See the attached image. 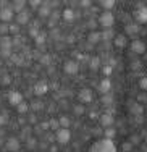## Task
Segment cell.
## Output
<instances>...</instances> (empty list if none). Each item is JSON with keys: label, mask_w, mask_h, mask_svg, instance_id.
<instances>
[{"label": "cell", "mask_w": 147, "mask_h": 152, "mask_svg": "<svg viewBox=\"0 0 147 152\" xmlns=\"http://www.w3.org/2000/svg\"><path fill=\"white\" fill-rule=\"evenodd\" d=\"M89 152H118V149H116V144L113 142V139L100 137V139H95L91 144Z\"/></svg>", "instance_id": "1"}, {"label": "cell", "mask_w": 147, "mask_h": 152, "mask_svg": "<svg viewBox=\"0 0 147 152\" xmlns=\"http://www.w3.org/2000/svg\"><path fill=\"white\" fill-rule=\"evenodd\" d=\"M97 23L103 28V29H112L113 24H115V15L112 12H102L99 16V20H97Z\"/></svg>", "instance_id": "2"}, {"label": "cell", "mask_w": 147, "mask_h": 152, "mask_svg": "<svg viewBox=\"0 0 147 152\" xmlns=\"http://www.w3.org/2000/svg\"><path fill=\"white\" fill-rule=\"evenodd\" d=\"M29 121H31V123H36V117H34V115H33V117L29 118Z\"/></svg>", "instance_id": "48"}, {"label": "cell", "mask_w": 147, "mask_h": 152, "mask_svg": "<svg viewBox=\"0 0 147 152\" xmlns=\"http://www.w3.org/2000/svg\"><path fill=\"white\" fill-rule=\"evenodd\" d=\"M5 151L8 152H20L21 151V142L16 136H10L5 141Z\"/></svg>", "instance_id": "9"}, {"label": "cell", "mask_w": 147, "mask_h": 152, "mask_svg": "<svg viewBox=\"0 0 147 152\" xmlns=\"http://www.w3.org/2000/svg\"><path fill=\"white\" fill-rule=\"evenodd\" d=\"M0 83H2V86H10V84H12V76L5 73L2 78H0Z\"/></svg>", "instance_id": "32"}, {"label": "cell", "mask_w": 147, "mask_h": 152, "mask_svg": "<svg viewBox=\"0 0 147 152\" xmlns=\"http://www.w3.org/2000/svg\"><path fill=\"white\" fill-rule=\"evenodd\" d=\"M81 7H91V2H81Z\"/></svg>", "instance_id": "47"}, {"label": "cell", "mask_w": 147, "mask_h": 152, "mask_svg": "<svg viewBox=\"0 0 147 152\" xmlns=\"http://www.w3.org/2000/svg\"><path fill=\"white\" fill-rule=\"evenodd\" d=\"M76 152H79V151H76Z\"/></svg>", "instance_id": "51"}, {"label": "cell", "mask_w": 147, "mask_h": 152, "mask_svg": "<svg viewBox=\"0 0 147 152\" xmlns=\"http://www.w3.org/2000/svg\"><path fill=\"white\" fill-rule=\"evenodd\" d=\"M139 88H141L142 92H147V76H142L139 79Z\"/></svg>", "instance_id": "33"}, {"label": "cell", "mask_w": 147, "mask_h": 152, "mask_svg": "<svg viewBox=\"0 0 147 152\" xmlns=\"http://www.w3.org/2000/svg\"><path fill=\"white\" fill-rule=\"evenodd\" d=\"M13 20H15V10L8 5H3L0 8V21L3 24H7V23H12Z\"/></svg>", "instance_id": "3"}, {"label": "cell", "mask_w": 147, "mask_h": 152, "mask_svg": "<svg viewBox=\"0 0 147 152\" xmlns=\"http://www.w3.org/2000/svg\"><path fill=\"white\" fill-rule=\"evenodd\" d=\"M37 15L39 18H49L52 15V8H50V3H42L41 8L37 10Z\"/></svg>", "instance_id": "18"}, {"label": "cell", "mask_w": 147, "mask_h": 152, "mask_svg": "<svg viewBox=\"0 0 147 152\" xmlns=\"http://www.w3.org/2000/svg\"><path fill=\"white\" fill-rule=\"evenodd\" d=\"M49 123H50V129H53L55 133L60 129V123H58V120H50Z\"/></svg>", "instance_id": "38"}, {"label": "cell", "mask_w": 147, "mask_h": 152, "mask_svg": "<svg viewBox=\"0 0 147 152\" xmlns=\"http://www.w3.org/2000/svg\"><path fill=\"white\" fill-rule=\"evenodd\" d=\"M71 141V131L70 128H60L58 131L55 133V142L62 144V146H65Z\"/></svg>", "instance_id": "4"}, {"label": "cell", "mask_w": 147, "mask_h": 152, "mask_svg": "<svg viewBox=\"0 0 147 152\" xmlns=\"http://www.w3.org/2000/svg\"><path fill=\"white\" fill-rule=\"evenodd\" d=\"M63 71L68 76H76L78 71H79V63L76 60H66L63 63Z\"/></svg>", "instance_id": "8"}, {"label": "cell", "mask_w": 147, "mask_h": 152, "mask_svg": "<svg viewBox=\"0 0 147 152\" xmlns=\"http://www.w3.org/2000/svg\"><path fill=\"white\" fill-rule=\"evenodd\" d=\"M24 7H26V2H23V0H18V2H13V5H12V8L15 10V13L18 15V13H21V12H24Z\"/></svg>", "instance_id": "21"}, {"label": "cell", "mask_w": 147, "mask_h": 152, "mask_svg": "<svg viewBox=\"0 0 147 152\" xmlns=\"http://www.w3.org/2000/svg\"><path fill=\"white\" fill-rule=\"evenodd\" d=\"M28 5H29L33 10H39V8H41V5H42V2H39V0H33V2H29Z\"/></svg>", "instance_id": "39"}, {"label": "cell", "mask_w": 147, "mask_h": 152, "mask_svg": "<svg viewBox=\"0 0 147 152\" xmlns=\"http://www.w3.org/2000/svg\"><path fill=\"white\" fill-rule=\"evenodd\" d=\"M21 102H24V97H23V94H21L20 91H13V92L8 94V104L10 105L18 107Z\"/></svg>", "instance_id": "11"}, {"label": "cell", "mask_w": 147, "mask_h": 152, "mask_svg": "<svg viewBox=\"0 0 147 152\" xmlns=\"http://www.w3.org/2000/svg\"><path fill=\"white\" fill-rule=\"evenodd\" d=\"M97 91L102 94V96H105V94H110V91H112V81H110V78H103L102 81L99 83Z\"/></svg>", "instance_id": "13"}, {"label": "cell", "mask_w": 147, "mask_h": 152, "mask_svg": "<svg viewBox=\"0 0 147 152\" xmlns=\"http://www.w3.org/2000/svg\"><path fill=\"white\" fill-rule=\"evenodd\" d=\"M130 49H131V52L138 53V55H146L147 53V44L144 41H141V39H134L130 44Z\"/></svg>", "instance_id": "7"}, {"label": "cell", "mask_w": 147, "mask_h": 152, "mask_svg": "<svg viewBox=\"0 0 147 152\" xmlns=\"http://www.w3.org/2000/svg\"><path fill=\"white\" fill-rule=\"evenodd\" d=\"M39 34H41V31H39V28H37V26H33V28L29 29V36H31L33 39H36Z\"/></svg>", "instance_id": "37"}, {"label": "cell", "mask_w": 147, "mask_h": 152, "mask_svg": "<svg viewBox=\"0 0 147 152\" xmlns=\"http://www.w3.org/2000/svg\"><path fill=\"white\" fill-rule=\"evenodd\" d=\"M78 100L79 104L86 105V104H91L94 100V91L91 88H82L79 92H78Z\"/></svg>", "instance_id": "6"}, {"label": "cell", "mask_w": 147, "mask_h": 152, "mask_svg": "<svg viewBox=\"0 0 147 152\" xmlns=\"http://www.w3.org/2000/svg\"><path fill=\"white\" fill-rule=\"evenodd\" d=\"M73 112H74V115H76V117H81V115H84V105H82V104H78V105H74L73 107Z\"/></svg>", "instance_id": "29"}, {"label": "cell", "mask_w": 147, "mask_h": 152, "mask_svg": "<svg viewBox=\"0 0 147 152\" xmlns=\"http://www.w3.org/2000/svg\"><path fill=\"white\" fill-rule=\"evenodd\" d=\"M7 121H8V115H7L5 112H0V128H2V126H5Z\"/></svg>", "instance_id": "34"}, {"label": "cell", "mask_w": 147, "mask_h": 152, "mask_svg": "<svg viewBox=\"0 0 147 152\" xmlns=\"http://www.w3.org/2000/svg\"><path fill=\"white\" fill-rule=\"evenodd\" d=\"M89 66H91V70H97V68L100 66V58H99V57H92Z\"/></svg>", "instance_id": "30"}, {"label": "cell", "mask_w": 147, "mask_h": 152, "mask_svg": "<svg viewBox=\"0 0 147 152\" xmlns=\"http://www.w3.org/2000/svg\"><path fill=\"white\" fill-rule=\"evenodd\" d=\"M99 5L103 8V12H112V8L115 7V2L113 0H102V2H99Z\"/></svg>", "instance_id": "22"}, {"label": "cell", "mask_w": 147, "mask_h": 152, "mask_svg": "<svg viewBox=\"0 0 147 152\" xmlns=\"http://www.w3.org/2000/svg\"><path fill=\"white\" fill-rule=\"evenodd\" d=\"M132 16H134L136 23L141 26V24H147V5H141L132 12Z\"/></svg>", "instance_id": "5"}, {"label": "cell", "mask_w": 147, "mask_h": 152, "mask_svg": "<svg viewBox=\"0 0 147 152\" xmlns=\"http://www.w3.org/2000/svg\"><path fill=\"white\" fill-rule=\"evenodd\" d=\"M41 128H42V129H50V123H49V121L41 123Z\"/></svg>", "instance_id": "45"}, {"label": "cell", "mask_w": 147, "mask_h": 152, "mask_svg": "<svg viewBox=\"0 0 147 152\" xmlns=\"http://www.w3.org/2000/svg\"><path fill=\"white\" fill-rule=\"evenodd\" d=\"M45 37H47V36H45V32H41V34H39V36H37V37H36V39H34V41H36V42H37V44H42V42H44V41H45Z\"/></svg>", "instance_id": "41"}, {"label": "cell", "mask_w": 147, "mask_h": 152, "mask_svg": "<svg viewBox=\"0 0 147 152\" xmlns=\"http://www.w3.org/2000/svg\"><path fill=\"white\" fill-rule=\"evenodd\" d=\"M0 47H2V52H10V49L13 47V41L10 36H3L0 39Z\"/></svg>", "instance_id": "17"}, {"label": "cell", "mask_w": 147, "mask_h": 152, "mask_svg": "<svg viewBox=\"0 0 147 152\" xmlns=\"http://www.w3.org/2000/svg\"><path fill=\"white\" fill-rule=\"evenodd\" d=\"M20 152H21V151H20Z\"/></svg>", "instance_id": "52"}, {"label": "cell", "mask_w": 147, "mask_h": 152, "mask_svg": "<svg viewBox=\"0 0 147 152\" xmlns=\"http://www.w3.org/2000/svg\"><path fill=\"white\" fill-rule=\"evenodd\" d=\"M58 123H60V128H70V125H71L70 118H68V117H65V115L58 118Z\"/></svg>", "instance_id": "28"}, {"label": "cell", "mask_w": 147, "mask_h": 152, "mask_svg": "<svg viewBox=\"0 0 147 152\" xmlns=\"http://www.w3.org/2000/svg\"><path fill=\"white\" fill-rule=\"evenodd\" d=\"M49 151H50V152H58V149H57V146H53V144L49 147Z\"/></svg>", "instance_id": "46"}, {"label": "cell", "mask_w": 147, "mask_h": 152, "mask_svg": "<svg viewBox=\"0 0 147 152\" xmlns=\"http://www.w3.org/2000/svg\"><path fill=\"white\" fill-rule=\"evenodd\" d=\"M74 12H73V8H65L63 10V13H62V18H63V21H66V23H71V21H74Z\"/></svg>", "instance_id": "20"}, {"label": "cell", "mask_w": 147, "mask_h": 152, "mask_svg": "<svg viewBox=\"0 0 147 152\" xmlns=\"http://www.w3.org/2000/svg\"><path fill=\"white\" fill-rule=\"evenodd\" d=\"M147 102V92H142V94H139L138 96V104H146Z\"/></svg>", "instance_id": "40"}, {"label": "cell", "mask_w": 147, "mask_h": 152, "mask_svg": "<svg viewBox=\"0 0 147 152\" xmlns=\"http://www.w3.org/2000/svg\"><path fill=\"white\" fill-rule=\"evenodd\" d=\"M113 44H115L116 49H124V47L128 45V37L124 34H115Z\"/></svg>", "instance_id": "16"}, {"label": "cell", "mask_w": 147, "mask_h": 152, "mask_svg": "<svg viewBox=\"0 0 147 152\" xmlns=\"http://www.w3.org/2000/svg\"><path fill=\"white\" fill-rule=\"evenodd\" d=\"M139 31H141V26H139L138 23H128L126 26H124V36H136V34H139Z\"/></svg>", "instance_id": "15"}, {"label": "cell", "mask_w": 147, "mask_h": 152, "mask_svg": "<svg viewBox=\"0 0 147 152\" xmlns=\"http://www.w3.org/2000/svg\"><path fill=\"white\" fill-rule=\"evenodd\" d=\"M99 123H100V126H102L103 129H105V128H110V126L115 125V117L110 113V112H105V113L100 115Z\"/></svg>", "instance_id": "10"}, {"label": "cell", "mask_w": 147, "mask_h": 152, "mask_svg": "<svg viewBox=\"0 0 147 152\" xmlns=\"http://www.w3.org/2000/svg\"><path fill=\"white\" fill-rule=\"evenodd\" d=\"M102 137H107V139H113L115 136H116V129L113 128V126H110V128H105L103 129V133H102Z\"/></svg>", "instance_id": "23"}, {"label": "cell", "mask_w": 147, "mask_h": 152, "mask_svg": "<svg viewBox=\"0 0 147 152\" xmlns=\"http://www.w3.org/2000/svg\"><path fill=\"white\" fill-rule=\"evenodd\" d=\"M47 91H49V83L44 81V79H41V81H37V83L34 84V94H36L37 97L47 94Z\"/></svg>", "instance_id": "12"}, {"label": "cell", "mask_w": 147, "mask_h": 152, "mask_svg": "<svg viewBox=\"0 0 147 152\" xmlns=\"http://www.w3.org/2000/svg\"><path fill=\"white\" fill-rule=\"evenodd\" d=\"M146 63H147V53H146Z\"/></svg>", "instance_id": "49"}, {"label": "cell", "mask_w": 147, "mask_h": 152, "mask_svg": "<svg viewBox=\"0 0 147 152\" xmlns=\"http://www.w3.org/2000/svg\"><path fill=\"white\" fill-rule=\"evenodd\" d=\"M113 73V66H110V65H105V66H102V75L105 76V78H110V75Z\"/></svg>", "instance_id": "31"}, {"label": "cell", "mask_w": 147, "mask_h": 152, "mask_svg": "<svg viewBox=\"0 0 147 152\" xmlns=\"http://www.w3.org/2000/svg\"><path fill=\"white\" fill-rule=\"evenodd\" d=\"M10 32H12V34H15V32H18V24H16V23L10 26Z\"/></svg>", "instance_id": "44"}, {"label": "cell", "mask_w": 147, "mask_h": 152, "mask_svg": "<svg viewBox=\"0 0 147 152\" xmlns=\"http://www.w3.org/2000/svg\"><path fill=\"white\" fill-rule=\"evenodd\" d=\"M16 112L20 115H24V113H28V112H29V104L26 102V100H24V102H21L20 105L16 107Z\"/></svg>", "instance_id": "24"}, {"label": "cell", "mask_w": 147, "mask_h": 152, "mask_svg": "<svg viewBox=\"0 0 147 152\" xmlns=\"http://www.w3.org/2000/svg\"><path fill=\"white\" fill-rule=\"evenodd\" d=\"M110 39H115L113 29H103L102 31V41H110Z\"/></svg>", "instance_id": "27"}, {"label": "cell", "mask_w": 147, "mask_h": 152, "mask_svg": "<svg viewBox=\"0 0 147 152\" xmlns=\"http://www.w3.org/2000/svg\"><path fill=\"white\" fill-rule=\"evenodd\" d=\"M130 112L132 115H142V112H144V107L141 105V104H134V105L130 107Z\"/></svg>", "instance_id": "25"}, {"label": "cell", "mask_w": 147, "mask_h": 152, "mask_svg": "<svg viewBox=\"0 0 147 152\" xmlns=\"http://www.w3.org/2000/svg\"><path fill=\"white\" fill-rule=\"evenodd\" d=\"M26 146L29 147V149H34V147L37 146V141H36V137H28V141H26Z\"/></svg>", "instance_id": "36"}, {"label": "cell", "mask_w": 147, "mask_h": 152, "mask_svg": "<svg viewBox=\"0 0 147 152\" xmlns=\"http://www.w3.org/2000/svg\"><path fill=\"white\" fill-rule=\"evenodd\" d=\"M102 41V32L99 31H91L87 34V42L89 44H99V42Z\"/></svg>", "instance_id": "19"}, {"label": "cell", "mask_w": 147, "mask_h": 152, "mask_svg": "<svg viewBox=\"0 0 147 152\" xmlns=\"http://www.w3.org/2000/svg\"><path fill=\"white\" fill-rule=\"evenodd\" d=\"M31 21V13L28 12V10H24V12L18 13V15L15 16V23L18 24V26H23V24H28Z\"/></svg>", "instance_id": "14"}, {"label": "cell", "mask_w": 147, "mask_h": 152, "mask_svg": "<svg viewBox=\"0 0 147 152\" xmlns=\"http://www.w3.org/2000/svg\"><path fill=\"white\" fill-rule=\"evenodd\" d=\"M41 63H42V65H49V63H50V57H49V55H44V57L41 58Z\"/></svg>", "instance_id": "43"}, {"label": "cell", "mask_w": 147, "mask_h": 152, "mask_svg": "<svg viewBox=\"0 0 147 152\" xmlns=\"http://www.w3.org/2000/svg\"><path fill=\"white\" fill-rule=\"evenodd\" d=\"M0 32H2V34H3V32H5V34H7V32H10V28L8 26H7V24H0Z\"/></svg>", "instance_id": "42"}, {"label": "cell", "mask_w": 147, "mask_h": 152, "mask_svg": "<svg viewBox=\"0 0 147 152\" xmlns=\"http://www.w3.org/2000/svg\"><path fill=\"white\" fill-rule=\"evenodd\" d=\"M112 102H113L112 94H105V96H102V104H103V105H107V104H112Z\"/></svg>", "instance_id": "35"}, {"label": "cell", "mask_w": 147, "mask_h": 152, "mask_svg": "<svg viewBox=\"0 0 147 152\" xmlns=\"http://www.w3.org/2000/svg\"><path fill=\"white\" fill-rule=\"evenodd\" d=\"M144 152H147V147H146V151H144Z\"/></svg>", "instance_id": "50"}, {"label": "cell", "mask_w": 147, "mask_h": 152, "mask_svg": "<svg viewBox=\"0 0 147 152\" xmlns=\"http://www.w3.org/2000/svg\"><path fill=\"white\" fill-rule=\"evenodd\" d=\"M131 151H134V144L131 141H124L121 144V152H131Z\"/></svg>", "instance_id": "26"}]
</instances>
